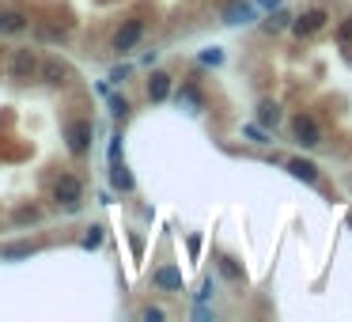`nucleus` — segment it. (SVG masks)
<instances>
[{
    "label": "nucleus",
    "instance_id": "1",
    "mask_svg": "<svg viewBox=\"0 0 352 322\" xmlns=\"http://www.w3.org/2000/svg\"><path fill=\"white\" fill-rule=\"evenodd\" d=\"M53 205L65 209V213H76V209L83 205V182L76 178V174H61V178L53 182Z\"/></svg>",
    "mask_w": 352,
    "mask_h": 322
},
{
    "label": "nucleus",
    "instance_id": "2",
    "mask_svg": "<svg viewBox=\"0 0 352 322\" xmlns=\"http://www.w3.org/2000/svg\"><path fill=\"white\" fill-rule=\"evenodd\" d=\"M140 38H144V19H125V23L114 31V50L118 53H129Z\"/></svg>",
    "mask_w": 352,
    "mask_h": 322
},
{
    "label": "nucleus",
    "instance_id": "3",
    "mask_svg": "<svg viewBox=\"0 0 352 322\" xmlns=\"http://www.w3.org/2000/svg\"><path fill=\"white\" fill-rule=\"evenodd\" d=\"M326 23H329V12H326V8H307L299 19H292L295 34H303V38H311V34L326 31Z\"/></svg>",
    "mask_w": 352,
    "mask_h": 322
},
{
    "label": "nucleus",
    "instance_id": "4",
    "mask_svg": "<svg viewBox=\"0 0 352 322\" xmlns=\"http://www.w3.org/2000/svg\"><path fill=\"white\" fill-rule=\"evenodd\" d=\"M292 137L303 144V148H319V144H322L319 122H314L311 114H299V118H295V122H292Z\"/></svg>",
    "mask_w": 352,
    "mask_h": 322
},
{
    "label": "nucleus",
    "instance_id": "5",
    "mask_svg": "<svg viewBox=\"0 0 352 322\" xmlns=\"http://www.w3.org/2000/svg\"><path fill=\"white\" fill-rule=\"evenodd\" d=\"M91 133H95V125H91L87 118L68 125V152H72V156H83V152L91 148Z\"/></svg>",
    "mask_w": 352,
    "mask_h": 322
},
{
    "label": "nucleus",
    "instance_id": "6",
    "mask_svg": "<svg viewBox=\"0 0 352 322\" xmlns=\"http://www.w3.org/2000/svg\"><path fill=\"white\" fill-rule=\"evenodd\" d=\"M38 53L34 50H16V57H12V80H34L38 76Z\"/></svg>",
    "mask_w": 352,
    "mask_h": 322
},
{
    "label": "nucleus",
    "instance_id": "7",
    "mask_svg": "<svg viewBox=\"0 0 352 322\" xmlns=\"http://www.w3.org/2000/svg\"><path fill=\"white\" fill-rule=\"evenodd\" d=\"M38 76L49 83V88H61V83L68 80V65H65V61H57V57H49V61H42V65H38Z\"/></svg>",
    "mask_w": 352,
    "mask_h": 322
},
{
    "label": "nucleus",
    "instance_id": "8",
    "mask_svg": "<svg viewBox=\"0 0 352 322\" xmlns=\"http://www.w3.org/2000/svg\"><path fill=\"white\" fill-rule=\"evenodd\" d=\"M167 95H171V76H167V72H152V80H148V99H152V103H167Z\"/></svg>",
    "mask_w": 352,
    "mask_h": 322
},
{
    "label": "nucleus",
    "instance_id": "9",
    "mask_svg": "<svg viewBox=\"0 0 352 322\" xmlns=\"http://www.w3.org/2000/svg\"><path fill=\"white\" fill-rule=\"evenodd\" d=\"M152 281H156L159 289H171V292H178V289H182V273L174 269V265H163V269H156V273H152Z\"/></svg>",
    "mask_w": 352,
    "mask_h": 322
},
{
    "label": "nucleus",
    "instance_id": "10",
    "mask_svg": "<svg viewBox=\"0 0 352 322\" xmlns=\"http://www.w3.org/2000/svg\"><path fill=\"white\" fill-rule=\"evenodd\" d=\"M16 31H27V16L23 12H4L0 16V34H16Z\"/></svg>",
    "mask_w": 352,
    "mask_h": 322
},
{
    "label": "nucleus",
    "instance_id": "11",
    "mask_svg": "<svg viewBox=\"0 0 352 322\" xmlns=\"http://www.w3.org/2000/svg\"><path fill=\"white\" fill-rule=\"evenodd\" d=\"M288 171H292L299 182H319V167L307 163V159H292V163H288Z\"/></svg>",
    "mask_w": 352,
    "mask_h": 322
},
{
    "label": "nucleus",
    "instance_id": "12",
    "mask_svg": "<svg viewBox=\"0 0 352 322\" xmlns=\"http://www.w3.org/2000/svg\"><path fill=\"white\" fill-rule=\"evenodd\" d=\"M277 122H280V107L265 99L262 107H258V125H265V129H269V125H277Z\"/></svg>",
    "mask_w": 352,
    "mask_h": 322
},
{
    "label": "nucleus",
    "instance_id": "13",
    "mask_svg": "<svg viewBox=\"0 0 352 322\" xmlns=\"http://www.w3.org/2000/svg\"><path fill=\"white\" fill-rule=\"evenodd\" d=\"M250 19H254V8L250 4H235V8H228L224 23H250Z\"/></svg>",
    "mask_w": 352,
    "mask_h": 322
},
{
    "label": "nucleus",
    "instance_id": "14",
    "mask_svg": "<svg viewBox=\"0 0 352 322\" xmlns=\"http://www.w3.org/2000/svg\"><path fill=\"white\" fill-rule=\"evenodd\" d=\"M110 178H114V186H118V190H133V174L125 171V167H118V163H114V171H110Z\"/></svg>",
    "mask_w": 352,
    "mask_h": 322
},
{
    "label": "nucleus",
    "instance_id": "15",
    "mask_svg": "<svg viewBox=\"0 0 352 322\" xmlns=\"http://www.w3.org/2000/svg\"><path fill=\"white\" fill-rule=\"evenodd\" d=\"M284 27H292V16H288V12H277V16L265 19V31H284Z\"/></svg>",
    "mask_w": 352,
    "mask_h": 322
},
{
    "label": "nucleus",
    "instance_id": "16",
    "mask_svg": "<svg viewBox=\"0 0 352 322\" xmlns=\"http://www.w3.org/2000/svg\"><path fill=\"white\" fill-rule=\"evenodd\" d=\"M98 243H103V228H87V235H83V247L95 250Z\"/></svg>",
    "mask_w": 352,
    "mask_h": 322
},
{
    "label": "nucleus",
    "instance_id": "17",
    "mask_svg": "<svg viewBox=\"0 0 352 322\" xmlns=\"http://www.w3.org/2000/svg\"><path fill=\"white\" fill-rule=\"evenodd\" d=\"M334 34H337V42H352V16H349V19H344V23H341V27H337V31H334Z\"/></svg>",
    "mask_w": 352,
    "mask_h": 322
},
{
    "label": "nucleus",
    "instance_id": "18",
    "mask_svg": "<svg viewBox=\"0 0 352 322\" xmlns=\"http://www.w3.org/2000/svg\"><path fill=\"white\" fill-rule=\"evenodd\" d=\"M110 114L125 118V114H129V103H125V99H110Z\"/></svg>",
    "mask_w": 352,
    "mask_h": 322
},
{
    "label": "nucleus",
    "instance_id": "19",
    "mask_svg": "<svg viewBox=\"0 0 352 322\" xmlns=\"http://www.w3.org/2000/svg\"><path fill=\"white\" fill-rule=\"evenodd\" d=\"M140 319H144V322H163V311H159V307H144Z\"/></svg>",
    "mask_w": 352,
    "mask_h": 322
},
{
    "label": "nucleus",
    "instance_id": "20",
    "mask_svg": "<svg viewBox=\"0 0 352 322\" xmlns=\"http://www.w3.org/2000/svg\"><path fill=\"white\" fill-rule=\"evenodd\" d=\"M34 254V247H12V250H4V258H31Z\"/></svg>",
    "mask_w": 352,
    "mask_h": 322
},
{
    "label": "nucleus",
    "instance_id": "21",
    "mask_svg": "<svg viewBox=\"0 0 352 322\" xmlns=\"http://www.w3.org/2000/svg\"><path fill=\"white\" fill-rule=\"evenodd\" d=\"M220 269L228 273V277H235V281L243 277V269H239V265H231V258H224V262H220Z\"/></svg>",
    "mask_w": 352,
    "mask_h": 322
},
{
    "label": "nucleus",
    "instance_id": "22",
    "mask_svg": "<svg viewBox=\"0 0 352 322\" xmlns=\"http://www.w3.org/2000/svg\"><path fill=\"white\" fill-rule=\"evenodd\" d=\"M246 137H250V141H258V144H269V141H265V133L258 129V125H246Z\"/></svg>",
    "mask_w": 352,
    "mask_h": 322
},
{
    "label": "nucleus",
    "instance_id": "23",
    "mask_svg": "<svg viewBox=\"0 0 352 322\" xmlns=\"http://www.w3.org/2000/svg\"><path fill=\"white\" fill-rule=\"evenodd\" d=\"M201 61H205V65H220V50H208V53H201Z\"/></svg>",
    "mask_w": 352,
    "mask_h": 322
},
{
    "label": "nucleus",
    "instance_id": "24",
    "mask_svg": "<svg viewBox=\"0 0 352 322\" xmlns=\"http://www.w3.org/2000/svg\"><path fill=\"white\" fill-rule=\"evenodd\" d=\"M125 76H129V68H114V72H110V80H114V83H122Z\"/></svg>",
    "mask_w": 352,
    "mask_h": 322
}]
</instances>
